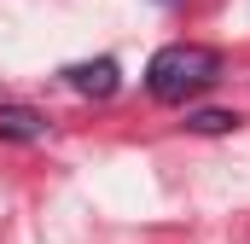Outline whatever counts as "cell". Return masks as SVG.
Returning a JSON list of instances; mask_svg holds the SVG:
<instances>
[{"label": "cell", "instance_id": "1", "mask_svg": "<svg viewBox=\"0 0 250 244\" xmlns=\"http://www.w3.org/2000/svg\"><path fill=\"white\" fill-rule=\"evenodd\" d=\"M215 81H221V53L198 47V41H169L146 64V93L163 99V105H187V99H198Z\"/></svg>", "mask_w": 250, "mask_h": 244}, {"label": "cell", "instance_id": "2", "mask_svg": "<svg viewBox=\"0 0 250 244\" xmlns=\"http://www.w3.org/2000/svg\"><path fill=\"white\" fill-rule=\"evenodd\" d=\"M64 81L82 99H111L123 87V70H117V59H82V64H64Z\"/></svg>", "mask_w": 250, "mask_h": 244}, {"label": "cell", "instance_id": "3", "mask_svg": "<svg viewBox=\"0 0 250 244\" xmlns=\"http://www.w3.org/2000/svg\"><path fill=\"white\" fill-rule=\"evenodd\" d=\"M53 134V122L41 117L35 105H0V140H23V145H35V140H47Z\"/></svg>", "mask_w": 250, "mask_h": 244}, {"label": "cell", "instance_id": "4", "mask_svg": "<svg viewBox=\"0 0 250 244\" xmlns=\"http://www.w3.org/2000/svg\"><path fill=\"white\" fill-rule=\"evenodd\" d=\"M187 128L192 134H233L239 128V111H192Z\"/></svg>", "mask_w": 250, "mask_h": 244}]
</instances>
